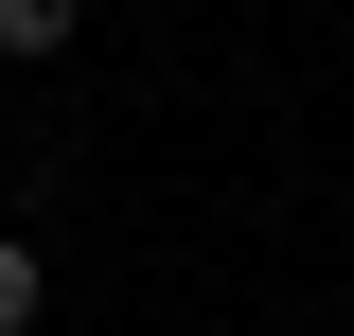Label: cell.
Wrapping results in <instances>:
<instances>
[{
    "label": "cell",
    "mask_w": 354,
    "mask_h": 336,
    "mask_svg": "<svg viewBox=\"0 0 354 336\" xmlns=\"http://www.w3.org/2000/svg\"><path fill=\"white\" fill-rule=\"evenodd\" d=\"M88 36V0H0V53H71Z\"/></svg>",
    "instance_id": "1"
},
{
    "label": "cell",
    "mask_w": 354,
    "mask_h": 336,
    "mask_svg": "<svg viewBox=\"0 0 354 336\" xmlns=\"http://www.w3.org/2000/svg\"><path fill=\"white\" fill-rule=\"evenodd\" d=\"M36 301H53V265L18 248V230H0V336H36Z\"/></svg>",
    "instance_id": "2"
}]
</instances>
